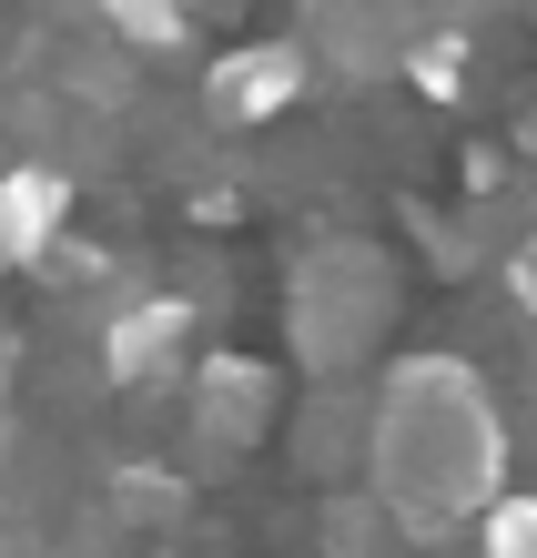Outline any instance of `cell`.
<instances>
[{
    "mask_svg": "<svg viewBox=\"0 0 537 558\" xmlns=\"http://www.w3.org/2000/svg\"><path fill=\"white\" fill-rule=\"evenodd\" d=\"M508 477V426L487 407V376L456 355H406L365 407V498L406 538L477 529V508Z\"/></svg>",
    "mask_w": 537,
    "mask_h": 558,
    "instance_id": "cell-1",
    "label": "cell"
},
{
    "mask_svg": "<svg viewBox=\"0 0 537 558\" xmlns=\"http://www.w3.org/2000/svg\"><path fill=\"white\" fill-rule=\"evenodd\" d=\"M395 315V275L376 244L355 234H325L294 254V284H284V336H294V366L305 376H355L365 355H376Z\"/></svg>",
    "mask_w": 537,
    "mask_h": 558,
    "instance_id": "cell-2",
    "label": "cell"
},
{
    "mask_svg": "<svg viewBox=\"0 0 537 558\" xmlns=\"http://www.w3.org/2000/svg\"><path fill=\"white\" fill-rule=\"evenodd\" d=\"M416 51V0H315L305 11V61L325 72H395Z\"/></svg>",
    "mask_w": 537,
    "mask_h": 558,
    "instance_id": "cell-3",
    "label": "cell"
},
{
    "mask_svg": "<svg viewBox=\"0 0 537 558\" xmlns=\"http://www.w3.org/2000/svg\"><path fill=\"white\" fill-rule=\"evenodd\" d=\"M305 82H315L305 41H244V51H223L204 72V112L213 122H274V112L305 102Z\"/></svg>",
    "mask_w": 537,
    "mask_h": 558,
    "instance_id": "cell-4",
    "label": "cell"
},
{
    "mask_svg": "<svg viewBox=\"0 0 537 558\" xmlns=\"http://www.w3.org/2000/svg\"><path fill=\"white\" fill-rule=\"evenodd\" d=\"M193 416H204V437H223V447H254L264 426H274V376L254 366V355H213L204 376H193Z\"/></svg>",
    "mask_w": 537,
    "mask_h": 558,
    "instance_id": "cell-5",
    "label": "cell"
},
{
    "mask_svg": "<svg viewBox=\"0 0 537 558\" xmlns=\"http://www.w3.org/2000/svg\"><path fill=\"white\" fill-rule=\"evenodd\" d=\"M61 214H72V183H61L51 162H11V173H0V254H11V265L51 254Z\"/></svg>",
    "mask_w": 537,
    "mask_h": 558,
    "instance_id": "cell-6",
    "label": "cell"
},
{
    "mask_svg": "<svg viewBox=\"0 0 537 558\" xmlns=\"http://www.w3.org/2000/svg\"><path fill=\"white\" fill-rule=\"evenodd\" d=\"M183 336H193V305H132V315L112 325L102 366H112L122 386H152V376H162V366L183 355Z\"/></svg>",
    "mask_w": 537,
    "mask_h": 558,
    "instance_id": "cell-7",
    "label": "cell"
},
{
    "mask_svg": "<svg viewBox=\"0 0 537 558\" xmlns=\"http://www.w3.org/2000/svg\"><path fill=\"white\" fill-rule=\"evenodd\" d=\"M91 11H102V31L132 41V51H173L193 31V0H91Z\"/></svg>",
    "mask_w": 537,
    "mask_h": 558,
    "instance_id": "cell-8",
    "label": "cell"
},
{
    "mask_svg": "<svg viewBox=\"0 0 537 558\" xmlns=\"http://www.w3.org/2000/svg\"><path fill=\"white\" fill-rule=\"evenodd\" d=\"M477 548H487V558H537V498L497 487V498L477 508Z\"/></svg>",
    "mask_w": 537,
    "mask_h": 558,
    "instance_id": "cell-9",
    "label": "cell"
},
{
    "mask_svg": "<svg viewBox=\"0 0 537 558\" xmlns=\"http://www.w3.org/2000/svg\"><path fill=\"white\" fill-rule=\"evenodd\" d=\"M508 294L537 315V244H517V254H508Z\"/></svg>",
    "mask_w": 537,
    "mask_h": 558,
    "instance_id": "cell-10",
    "label": "cell"
},
{
    "mask_svg": "<svg viewBox=\"0 0 537 558\" xmlns=\"http://www.w3.org/2000/svg\"><path fill=\"white\" fill-rule=\"evenodd\" d=\"M527 143H537V102H527Z\"/></svg>",
    "mask_w": 537,
    "mask_h": 558,
    "instance_id": "cell-11",
    "label": "cell"
}]
</instances>
